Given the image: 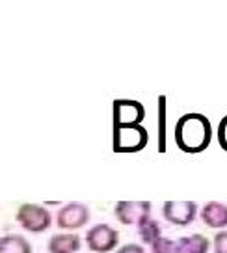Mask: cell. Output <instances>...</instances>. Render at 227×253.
Here are the masks:
<instances>
[{"mask_svg":"<svg viewBox=\"0 0 227 253\" xmlns=\"http://www.w3.org/2000/svg\"><path fill=\"white\" fill-rule=\"evenodd\" d=\"M175 143L182 153H203L212 142V125L209 118L199 112H188L181 116L175 125Z\"/></svg>","mask_w":227,"mask_h":253,"instance_id":"cell-1","label":"cell"},{"mask_svg":"<svg viewBox=\"0 0 227 253\" xmlns=\"http://www.w3.org/2000/svg\"><path fill=\"white\" fill-rule=\"evenodd\" d=\"M149 142L147 128L143 125H114V153H138Z\"/></svg>","mask_w":227,"mask_h":253,"instance_id":"cell-2","label":"cell"},{"mask_svg":"<svg viewBox=\"0 0 227 253\" xmlns=\"http://www.w3.org/2000/svg\"><path fill=\"white\" fill-rule=\"evenodd\" d=\"M17 221L23 225L26 231L32 233H41L50 227L52 216L45 207L34 205V203H24L17 211Z\"/></svg>","mask_w":227,"mask_h":253,"instance_id":"cell-3","label":"cell"},{"mask_svg":"<svg viewBox=\"0 0 227 253\" xmlns=\"http://www.w3.org/2000/svg\"><path fill=\"white\" fill-rule=\"evenodd\" d=\"M86 244L95 253H108L119 244V235L114 227H110L106 223H99L88 231Z\"/></svg>","mask_w":227,"mask_h":253,"instance_id":"cell-4","label":"cell"},{"mask_svg":"<svg viewBox=\"0 0 227 253\" xmlns=\"http://www.w3.org/2000/svg\"><path fill=\"white\" fill-rule=\"evenodd\" d=\"M114 125H141L145 118V108L140 101L116 99L114 104Z\"/></svg>","mask_w":227,"mask_h":253,"instance_id":"cell-5","label":"cell"},{"mask_svg":"<svg viewBox=\"0 0 227 253\" xmlns=\"http://www.w3.org/2000/svg\"><path fill=\"white\" fill-rule=\"evenodd\" d=\"M162 216L173 225L186 227L197 216V205L194 201H166L162 207Z\"/></svg>","mask_w":227,"mask_h":253,"instance_id":"cell-6","label":"cell"},{"mask_svg":"<svg viewBox=\"0 0 227 253\" xmlns=\"http://www.w3.org/2000/svg\"><path fill=\"white\" fill-rule=\"evenodd\" d=\"M149 216H151L149 201H118L116 203V218L123 225H138Z\"/></svg>","mask_w":227,"mask_h":253,"instance_id":"cell-7","label":"cell"},{"mask_svg":"<svg viewBox=\"0 0 227 253\" xmlns=\"http://www.w3.org/2000/svg\"><path fill=\"white\" fill-rule=\"evenodd\" d=\"M88 220H90V211L82 203H69L62 207V211L58 212V227L62 229H79L86 225Z\"/></svg>","mask_w":227,"mask_h":253,"instance_id":"cell-8","label":"cell"},{"mask_svg":"<svg viewBox=\"0 0 227 253\" xmlns=\"http://www.w3.org/2000/svg\"><path fill=\"white\" fill-rule=\"evenodd\" d=\"M201 220L207 227L212 229H226L227 227V205L220 201H209L201 209Z\"/></svg>","mask_w":227,"mask_h":253,"instance_id":"cell-9","label":"cell"},{"mask_svg":"<svg viewBox=\"0 0 227 253\" xmlns=\"http://www.w3.org/2000/svg\"><path fill=\"white\" fill-rule=\"evenodd\" d=\"M79 250V235H54L48 240V252L50 253H77Z\"/></svg>","mask_w":227,"mask_h":253,"instance_id":"cell-10","label":"cell"},{"mask_svg":"<svg viewBox=\"0 0 227 253\" xmlns=\"http://www.w3.org/2000/svg\"><path fill=\"white\" fill-rule=\"evenodd\" d=\"M211 248L209 238L203 235H190V237H182L177 240V250L179 253H207Z\"/></svg>","mask_w":227,"mask_h":253,"instance_id":"cell-11","label":"cell"},{"mask_svg":"<svg viewBox=\"0 0 227 253\" xmlns=\"http://www.w3.org/2000/svg\"><path fill=\"white\" fill-rule=\"evenodd\" d=\"M0 253H32V246L19 235H6L0 238Z\"/></svg>","mask_w":227,"mask_h":253,"instance_id":"cell-12","label":"cell"},{"mask_svg":"<svg viewBox=\"0 0 227 253\" xmlns=\"http://www.w3.org/2000/svg\"><path fill=\"white\" fill-rule=\"evenodd\" d=\"M138 233H140L141 242H143V244H151V246L162 237V235H160V225H158V221L153 220L151 216L138 223Z\"/></svg>","mask_w":227,"mask_h":253,"instance_id":"cell-13","label":"cell"},{"mask_svg":"<svg viewBox=\"0 0 227 253\" xmlns=\"http://www.w3.org/2000/svg\"><path fill=\"white\" fill-rule=\"evenodd\" d=\"M151 248H153V253H179L177 242H173V240L166 237H160Z\"/></svg>","mask_w":227,"mask_h":253,"instance_id":"cell-14","label":"cell"},{"mask_svg":"<svg viewBox=\"0 0 227 253\" xmlns=\"http://www.w3.org/2000/svg\"><path fill=\"white\" fill-rule=\"evenodd\" d=\"M216 136H218L220 147L227 153V116H224L222 121L218 123V132H216Z\"/></svg>","mask_w":227,"mask_h":253,"instance_id":"cell-15","label":"cell"},{"mask_svg":"<svg viewBox=\"0 0 227 253\" xmlns=\"http://www.w3.org/2000/svg\"><path fill=\"white\" fill-rule=\"evenodd\" d=\"M214 253H227V231H220L214 235Z\"/></svg>","mask_w":227,"mask_h":253,"instance_id":"cell-16","label":"cell"},{"mask_svg":"<svg viewBox=\"0 0 227 253\" xmlns=\"http://www.w3.org/2000/svg\"><path fill=\"white\" fill-rule=\"evenodd\" d=\"M118 253H145V250L140 244H125L119 248Z\"/></svg>","mask_w":227,"mask_h":253,"instance_id":"cell-17","label":"cell"}]
</instances>
